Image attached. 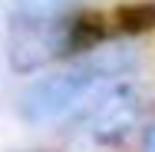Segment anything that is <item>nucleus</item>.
I'll use <instances>...</instances> for the list:
<instances>
[{"mask_svg": "<svg viewBox=\"0 0 155 152\" xmlns=\"http://www.w3.org/2000/svg\"><path fill=\"white\" fill-rule=\"evenodd\" d=\"M135 69H139L135 43L102 40L89 53L69 60L63 69L30 79L17 93V116L27 126H63L96 86L135 76Z\"/></svg>", "mask_w": 155, "mask_h": 152, "instance_id": "nucleus-1", "label": "nucleus"}, {"mask_svg": "<svg viewBox=\"0 0 155 152\" xmlns=\"http://www.w3.org/2000/svg\"><path fill=\"white\" fill-rule=\"evenodd\" d=\"M106 36L79 10L56 20H13L7 27V66L17 76H33L50 69L53 63L76 60L99 46Z\"/></svg>", "mask_w": 155, "mask_h": 152, "instance_id": "nucleus-2", "label": "nucleus"}, {"mask_svg": "<svg viewBox=\"0 0 155 152\" xmlns=\"http://www.w3.org/2000/svg\"><path fill=\"white\" fill-rule=\"evenodd\" d=\"M142 116H145L142 86L135 83V76H125V79L96 86L60 129L63 132H86L99 146H116V142H125V136H132L139 129Z\"/></svg>", "mask_w": 155, "mask_h": 152, "instance_id": "nucleus-3", "label": "nucleus"}, {"mask_svg": "<svg viewBox=\"0 0 155 152\" xmlns=\"http://www.w3.org/2000/svg\"><path fill=\"white\" fill-rule=\"evenodd\" d=\"M76 10V0H10L13 20H56Z\"/></svg>", "mask_w": 155, "mask_h": 152, "instance_id": "nucleus-4", "label": "nucleus"}, {"mask_svg": "<svg viewBox=\"0 0 155 152\" xmlns=\"http://www.w3.org/2000/svg\"><path fill=\"white\" fill-rule=\"evenodd\" d=\"M142 152H155V122L145 126V132H142Z\"/></svg>", "mask_w": 155, "mask_h": 152, "instance_id": "nucleus-5", "label": "nucleus"}]
</instances>
